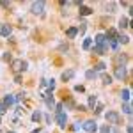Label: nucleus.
<instances>
[{"instance_id":"nucleus-15","label":"nucleus","mask_w":133,"mask_h":133,"mask_svg":"<svg viewBox=\"0 0 133 133\" xmlns=\"http://www.w3.org/2000/svg\"><path fill=\"white\" fill-rule=\"evenodd\" d=\"M119 27H121V29H126V27H130V20H128V18H123V20L119 21Z\"/></svg>"},{"instance_id":"nucleus-1","label":"nucleus","mask_w":133,"mask_h":133,"mask_svg":"<svg viewBox=\"0 0 133 133\" xmlns=\"http://www.w3.org/2000/svg\"><path fill=\"white\" fill-rule=\"evenodd\" d=\"M105 117H107L108 124H119V121H121V115H119L117 112H114V110L107 112V114H105Z\"/></svg>"},{"instance_id":"nucleus-13","label":"nucleus","mask_w":133,"mask_h":133,"mask_svg":"<svg viewBox=\"0 0 133 133\" xmlns=\"http://www.w3.org/2000/svg\"><path fill=\"white\" fill-rule=\"evenodd\" d=\"M14 101H16V98H14L12 94H9V96H5V98H4V103H5L7 107H9V105H12Z\"/></svg>"},{"instance_id":"nucleus-25","label":"nucleus","mask_w":133,"mask_h":133,"mask_svg":"<svg viewBox=\"0 0 133 133\" xmlns=\"http://www.w3.org/2000/svg\"><path fill=\"white\" fill-rule=\"evenodd\" d=\"M87 78H96V71H87Z\"/></svg>"},{"instance_id":"nucleus-14","label":"nucleus","mask_w":133,"mask_h":133,"mask_svg":"<svg viewBox=\"0 0 133 133\" xmlns=\"http://www.w3.org/2000/svg\"><path fill=\"white\" fill-rule=\"evenodd\" d=\"M66 34H68V37H69V39H73V37L78 34V30H76L75 27H71V29H68V32H66Z\"/></svg>"},{"instance_id":"nucleus-28","label":"nucleus","mask_w":133,"mask_h":133,"mask_svg":"<svg viewBox=\"0 0 133 133\" xmlns=\"http://www.w3.org/2000/svg\"><path fill=\"white\" fill-rule=\"evenodd\" d=\"M101 110H103V107H101V105H98V107H96V114H99Z\"/></svg>"},{"instance_id":"nucleus-3","label":"nucleus","mask_w":133,"mask_h":133,"mask_svg":"<svg viewBox=\"0 0 133 133\" xmlns=\"http://www.w3.org/2000/svg\"><path fill=\"white\" fill-rule=\"evenodd\" d=\"M25 69H27V62H23V61H12V71H14V73L25 71Z\"/></svg>"},{"instance_id":"nucleus-29","label":"nucleus","mask_w":133,"mask_h":133,"mask_svg":"<svg viewBox=\"0 0 133 133\" xmlns=\"http://www.w3.org/2000/svg\"><path fill=\"white\" fill-rule=\"evenodd\" d=\"M9 133H14V131H9Z\"/></svg>"},{"instance_id":"nucleus-10","label":"nucleus","mask_w":133,"mask_h":133,"mask_svg":"<svg viewBox=\"0 0 133 133\" xmlns=\"http://www.w3.org/2000/svg\"><path fill=\"white\" fill-rule=\"evenodd\" d=\"M121 99H123L124 103L130 101V89H124V91H121Z\"/></svg>"},{"instance_id":"nucleus-17","label":"nucleus","mask_w":133,"mask_h":133,"mask_svg":"<svg viewBox=\"0 0 133 133\" xmlns=\"http://www.w3.org/2000/svg\"><path fill=\"white\" fill-rule=\"evenodd\" d=\"M123 112L128 114V115L131 114V105H130V103H124V105H123Z\"/></svg>"},{"instance_id":"nucleus-22","label":"nucleus","mask_w":133,"mask_h":133,"mask_svg":"<svg viewBox=\"0 0 133 133\" xmlns=\"http://www.w3.org/2000/svg\"><path fill=\"white\" fill-rule=\"evenodd\" d=\"M89 107H91V108L96 107V96H91V98H89Z\"/></svg>"},{"instance_id":"nucleus-8","label":"nucleus","mask_w":133,"mask_h":133,"mask_svg":"<svg viewBox=\"0 0 133 133\" xmlns=\"http://www.w3.org/2000/svg\"><path fill=\"white\" fill-rule=\"evenodd\" d=\"M44 101H46V107H48V108H53V107H55V101H53V96H51V94L44 96Z\"/></svg>"},{"instance_id":"nucleus-18","label":"nucleus","mask_w":133,"mask_h":133,"mask_svg":"<svg viewBox=\"0 0 133 133\" xmlns=\"http://www.w3.org/2000/svg\"><path fill=\"white\" fill-rule=\"evenodd\" d=\"M91 46H92V39L87 37V39L83 41V50H91Z\"/></svg>"},{"instance_id":"nucleus-2","label":"nucleus","mask_w":133,"mask_h":133,"mask_svg":"<svg viewBox=\"0 0 133 133\" xmlns=\"http://www.w3.org/2000/svg\"><path fill=\"white\" fill-rule=\"evenodd\" d=\"M82 128H83V130H85L87 133H94L96 130H98V124H96V121L89 119V121H85V123L82 124Z\"/></svg>"},{"instance_id":"nucleus-30","label":"nucleus","mask_w":133,"mask_h":133,"mask_svg":"<svg viewBox=\"0 0 133 133\" xmlns=\"http://www.w3.org/2000/svg\"><path fill=\"white\" fill-rule=\"evenodd\" d=\"M0 27H2V23H0Z\"/></svg>"},{"instance_id":"nucleus-16","label":"nucleus","mask_w":133,"mask_h":133,"mask_svg":"<svg viewBox=\"0 0 133 133\" xmlns=\"http://www.w3.org/2000/svg\"><path fill=\"white\" fill-rule=\"evenodd\" d=\"M92 11L89 9V7H83V5H80V14H82V16H87V14H91Z\"/></svg>"},{"instance_id":"nucleus-23","label":"nucleus","mask_w":133,"mask_h":133,"mask_svg":"<svg viewBox=\"0 0 133 133\" xmlns=\"http://www.w3.org/2000/svg\"><path fill=\"white\" fill-rule=\"evenodd\" d=\"M115 39H119V43H123V44H124V43H128V41H130V37H126V36H121V37H115Z\"/></svg>"},{"instance_id":"nucleus-26","label":"nucleus","mask_w":133,"mask_h":133,"mask_svg":"<svg viewBox=\"0 0 133 133\" xmlns=\"http://www.w3.org/2000/svg\"><path fill=\"white\" fill-rule=\"evenodd\" d=\"M96 69H98V71H103V69H105V64H103V62H99V64L96 66Z\"/></svg>"},{"instance_id":"nucleus-19","label":"nucleus","mask_w":133,"mask_h":133,"mask_svg":"<svg viewBox=\"0 0 133 133\" xmlns=\"http://www.w3.org/2000/svg\"><path fill=\"white\" fill-rule=\"evenodd\" d=\"M103 83H105V85H110V83H112V76H110V75H103Z\"/></svg>"},{"instance_id":"nucleus-7","label":"nucleus","mask_w":133,"mask_h":133,"mask_svg":"<svg viewBox=\"0 0 133 133\" xmlns=\"http://www.w3.org/2000/svg\"><path fill=\"white\" fill-rule=\"evenodd\" d=\"M11 32H12V29H11L9 25H4V23H2V27H0V36H4V37H9Z\"/></svg>"},{"instance_id":"nucleus-5","label":"nucleus","mask_w":133,"mask_h":133,"mask_svg":"<svg viewBox=\"0 0 133 133\" xmlns=\"http://www.w3.org/2000/svg\"><path fill=\"white\" fill-rule=\"evenodd\" d=\"M66 123H68V115L64 112H57V124L61 128H66Z\"/></svg>"},{"instance_id":"nucleus-12","label":"nucleus","mask_w":133,"mask_h":133,"mask_svg":"<svg viewBox=\"0 0 133 133\" xmlns=\"http://www.w3.org/2000/svg\"><path fill=\"white\" fill-rule=\"evenodd\" d=\"M107 50V46L105 44H98V46H94V53H98V55H103Z\"/></svg>"},{"instance_id":"nucleus-21","label":"nucleus","mask_w":133,"mask_h":133,"mask_svg":"<svg viewBox=\"0 0 133 133\" xmlns=\"http://www.w3.org/2000/svg\"><path fill=\"white\" fill-rule=\"evenodd\" d=\"M5 112H7V105H5L4 101H0V115L5 114Z\"/></svg>"},{"instance_id":"nucleus-27","label":"nucleus","mask_w":133,"mask_h":133,"mask_svg":"<svg viewBox=\"0 0 133 133\" xmlns=\"http://www.w3.org/2000/svg\"><path fill=\"white\" fill-rule=\"evenodd\" d=\"M2 59H4V61H11V53H4Z\"/></svg>"},{"instance_id":"nucleus-9","label":"nucleus","mask_w":133,"mask_h":133,"mask_svg":"<svg viewBox=\"0 0 133 133\" xmlns=\"http://www.w3.org/2000/svg\"><path fill=\"white\" fill-rule=\"evenodd\" d=\"M73 75H75V71H73V69H68V71H64V73H62V80H64V82H66V80H71Z\"/></svg>"},{"instance_id":"nucleus-11","label":"nucleus","mask_w":133,"mask_h":133,"mask_svg":"<svg viewBox=\"0 0 133 133\" xmlns=\"http://www.w3.org/2000/svg\"><path fill=\"white\" fill-rule=\"evenodd\" d=\"M94 41H96V44H105L107 37H105V34H98V36L94 37Z\"/></svg>"},{"instance_id":"nucleus-20","label":"nucleus","mask_w":133,"mask_h":133,"mask_svg":"<svg viewBox=\"0 0 133 133\" xmlns=\"http://www.w3.org/2000/svg\"><path fill=\"white\" fill-rule=\"evenodd\" d=\"M32 121H34V123H39V121H41V114L34 112V114H32Z\"/></svg>"},{"instance_id":"nucleus-6","label":"nucleus","mask_w":133,"mask_h":133,"mask_svg":"<svg viewBox=\"0 0 133 133\" xmlns=\"http://www.w3.org/2000/svg\"><path fill=\"white\" fill-rule=\"evenodd\" d=\"M115 78H119V80H124L126 78V68L124 66H117L115 68Z\"/></svg>"},{"instance_id":"nucleus-4","label":"nucleus","mask_w":133,"mask_h":133,"mask_svg":"<svg viewBox=\"0 0 133 133\" xmlns=\"http://www.w3.org/2000/svg\"><path fill=\"white\" fill-rule=\"evenodd\" d=\"M32 12L41 16L43 12H44V2H34L32 4Z\"/></svg>"},{"instance_id":"nucleus-24","label":"nucleus","mask_w":133,"mask_h":133,"mask_svg":"<svg viewBox=\"0 0 133 133\" xmlns=\"http://www.w3.org/2000/svg\"><path fill=\"white\" fill-rule=\"evenodd\" d=\"M99 133H110V128H108V124H105V126L101 128V131H99Z\"/></svg>"}]
</instances>
